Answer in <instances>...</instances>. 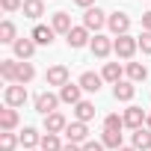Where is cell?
Here are the masks:
<instances>
[{
    "label": "cell",
    "mask_w": 151,
    "mask_h": 151,
    "mask_svg": "<svg viewBox=\"0 0 151 151\" xmlns=\"http://www.w3.org/2000/svg\"><path fill=\"white\" fill-rule=\"evenodd\" d=\"M139 50V42L133 36H116L113 39V53L119 59H133V53Z\"/></svg>",
    "instance_id": "1"
},
{
    "label": "cell",
    "mask_w": 151,
    "mask_h": 151,
    "mask_svg": "<svg viewBox=\"0 0 151 151\" xmlns=\"http://www.w3.org/2000/svg\"><path fill=\"white\" fill-rule=\"evenodd\" d=\"M107 21H110V15H107L104 9H98V6H92V9L83 12V27H86L89 33H95V36H98L101 27H107Z\"/></svg>",
    "instance_id": "2"
},
{
    "label": "cell",
    "mask_w": 151,
    "mask_h": 151,
    "mask_svg": "<svg viewBox=\"0 0 151 151\" xmlns=\"http://www.w3.org/2000/svg\"><path fill=\"white\" fill-rule=\"evenodd\" d=\"M3 101H6V107H12V110L24 107V104H27V86H21V83H9V86L3 89Z\"/></svg>",
    "instance_id": "3"
},
{
    "label": "cell",
    "mask_w": 151,
    "mask_h": 151,
    "mask_svg": "<svg viewBox=\"0 0 151 151\" xmlns=\"http://www.w3.org/2000/svg\"><path fill=\"white\" fill-rule=\"evenodd\" d=\"M59 104H62V101H59V95H53V92H39V95H36V113H42V116L56 113Z\"/></svg>",
    "instance_id": "4"
},
{
    "label": "cell",
    "mask_w": 151,
    "mask_h": 151,
    "mask_svg": "<svg viewBox=\"0 0 151 151\" xmlns=\"http://www.w3.org/2000/svg\"><path fill=\"white\" fill-rule=\"evenodd\" d=\"M65 139L74 142V145H83V142L89 139V124H86V122H68V127H65Z\"/></svg>",
    "instance_id": "5"
},
{
    "label": "cell",
    "mask_w": 151,
    "mask_h": 151,
    "mask_svg": "<svg viewBox=\"0 0 151 151\" xmlns=\"http://www.w3.org/2000/svg\"><path fill=\"white\" fill-rule=\"evenodd\" d=\"M45 83L47 86H65V83H71V77H68V68L65 65H50L47 71H45Z\"/></svg>",
    "instance_id": "6"
},
{
    "label": "cell",
    "mask_w": 151,
    "mask_h": 151,
    "mask_svg": "<svg viewBox=\"0 0 151 151\" xmlns=\"http://www.w3.org/2000/svg\"><path fill=\"white\" fill-rule=\"evenodd\" d=\"M122 119H124V127H130V130H139V127L145 124V119H148V116H145V110H142V107L130 104V107L124 110V116H122Z\"/></svg>",
    "instance_id": "7"
},
{
    "label": "cell",
    "mask_w": 151,
    "mask_h": 151,
    "mask_svg": "<svg viewBox=\"0 0 151 151\" xmlns=\"http://www.w3.org/2000/svg\"><path fill=\"white\" fill-rule=\"evenodd\" d=\"M89 50H92V56H98V59H107L110 53H113V39H107V36H95L92 42H89Z\"/></svg>",
    "instance_id": "8"
},
{
    "label": "cell",
    "mask_w": 151,
    "mask_h": 151,
    "mask_svg": "<svg viewBox=\"0 0 151 151\" xmlns=\"http://www.w3.org/2000/svg\"><path fill=\"white\" fill-rule=\"evenodd\" d=\"M65 42H68V47H74V50H80V47H86L89 42H92V36H89V30L80 24V27H74L68 36H65Z\"/></svg>",
    "instance_id": "9"
},
{
    "label": "cell",
    "mask_w": 151,
    "mask_h": 151,
    "mask_svg": "<svg viewBox=\"0 0 151 151\" xmlns=\"http://www.w3.org/2000/svg\"><path fill=\"white\" fill-rule=\"evenodd\" d=\"M80 95H83L80 83H65V86L59 89V101H62V104H71V107H77V104L83 101Z\"/></svg>",
    "instance_id": "10"
},
{
    "label": "cell",
    "mask_w": 151,
    "mask_h": 151,
    "mask_svg": "<svg viewBox=\"0 0 151 151\" xmlns=\"http://www.w3.org/2000/svg\"><path fill=\"white\" fill-rule=\"evenodd\" d=\"M107 27L113 30V36H127V30H130V18H127L124 12H113L110 21H107Z\"/></svg>",
    "instance_id": "11"
},
{
    "label": "cell",
    "mask_w": 151,
    "mask_h": 151,
    "mask_svg": "<svg viewBox=\"0 0 151 151\" xmlns=\"http://www.w3.org/2000/svg\"><path fill=\"white\" fill-rule=\"evenodd\" d=\"M36 47H39V45H36L30 36H27V39H18V42L12 45V50H15V59H24V62H30V56L36 53Z\"/></svg>",
    "instance_id": "12"
},
{
    "label": "cell",
    "mask_w": 151,
    "mask_h": 151,
    "mask_svg": "<svg viewBox=\"0 0 151 151\" xmlns=\"http://www.w3.org/2000/svg\"><path fill=\"white\" fill-rule=\"evenodd\" d=\"M133 95H136V83H130V80H122V83L113 86V98L122 101V104H130Z\"/></svg>",
    "instance_id": "13"
},
{
    "label": "cell",
    "mask_w": 151,
    "mask_h": 151,
    "mask_svg": "<svg viewBox=\"0 0 151 151\" xmlns=\"http://www.w3.org/2000/svg\"><path fill=\"white\" fill-rule=\"evenodd\" d=\"M65 127H68V119L59 110L50 113V116H45V133H65Z\"/></svg>",
    "instance_id": "14"
},
{
    "label": "cell",
    "mask_w": 151,
    "mask_h": 151,
    "mask_svg": "<svg viewBox=\"0 0 151 151\" xmlns=\"http://www.w3.org/2000/svg\"><path fill=\"white\" fill-rule=\"evenodd\" d=\"M18 124H21V116H18V110H12V107L0 110V130H3V133H12Z\"/></svg>",
    "instance_id": "15"
},
{
    "label": "cell",
    "mask_w": 151,
    "mask_h": 151,
    "mask_svg": "<svg viewBox=\"0 0 151 151\" xmlns=\"http://www.w3.org/2000/svg\"><path fill=\"white\" fill-rule=\"evenodd\" d=\"M50 27H53V33H59V36H68V33L74 30V24H71V15H68V12H53Z\"/></svg>",
    "instance_id": "16"
},
{
    "label": "cell",
    "mask_w": 151,
    "mask_h": 151,
    "mask_svg": "<svg viewBox=\"0 0 151 151\" xmlns=\"http://www.w3.org/2000/svg\"><path fill=\"white\" fill-rule=\"evenodd\" d=\"M53 27H45V24H36L33 27V33H30V39L36 42V45H45V47H50L53 45Z\"/></svg>",
    "instance_id": "17"
},
{
    "label": "cell",
    "mask_w": 151,
    "mask_h": 151,
    "mask_svg": "<svg viewBox=\"0 0 151 151\" xmlns=\"http://www.w3.org/2000/svg\"><path fill=\"white\" fill-rule=\"evenodd\" d=\"M77 83H80V89H83V92H98V89H101V83H104V77H101V74H95V71H83Z\"/></svg>",
    "instance_id": "18"
},
{
    "label": "cell",
    "mask_w": 151,
    "mask_h": 151,
    "mask_svg": "<svg viewBox=\"0 0 151 151\" xmlns=\"http://www.w3.org/2000/svg\"><path fill=\"white\" fill-rule=\"evenodd\" d=\"M130 145H133L136 151H151V130H148V127H139V130H133V136H130Z\"/></svg>",
    "instance_id": "19"
},
{
    "label": "cell",
    "mask_w": 151,
    "mask_h": 151,
    "mask_svg": "<svg viewBox=\"0 0 151 151\" xmlns=\"http://www.w3.org/2000/svg\"><path fill=\"white\" fill-rule=\"evenodd\" d=\"M122 74H124V68L119 65V62H104V71H101V77L107 80V83H122Z\"/></svg>",
    "instance_id": "20"
},
{
    "label": "cell",
    "mask_w": 151,
    "mask_h": 151,
    "mask_svg": "<svg viewBox=\"0 0 151 151\" xmlns=\"http://www.w3.org/2000/svg\"><path fill=\"white\" fill-rule=\"evenodd\" d=\"M124 74H127L130 83H142V80L148 77V68H145L142 62H127V65H124Z\"/></svg>",
    "instance_id": "21"
},
{
    "label": "cell",
    "mask_w": 151,
    "mask_h": 151,
    "mask_svg": "<svg viewBox=\"0 0 151 151\" xmlns=\"http://www.w3.org/2000/svg\"><path fill=\"white\" fill-rule=\"evenodd\" d=\"M92 119H95V104L92 101H80L77 107H74V122H86L89 124Z\"/></svg>",
    "instance_id": "22"
},
{
    "label": "cell",
    "mask_w": 151,
    "mask_h": 151,
    "mask_svg": "<svg viewBox=\"0 0 151 151\" xmlns=\"http://www.w3.org/2000/svg\"><path fill=\"white\" fill-rule=\"evenodd\" d=\"M0 77L6 83H15L18 80V59H0Z\"/></svg>",
    "instance_id": "23"
},
{
    "label": "cell",
    "mask_w": 151,
    "mask_h": 151,
    "mask_svg": "<svg viewBox=\"0 0 151 151\" xmlns=\"http://www.w3.org/2000/svg\"><path fill=\"white\" fill-rule=\"evenodd\" d=\"M42 136H45V133H39L36 127H24V133H21V145H24L27 151H33V148L42 145Z\"/></svg>",
    "instance_id": "24"
},
{
    "label": "cell",
    "mask_w": 151,
    "mask_h": 151,
    "mask_svg": "<svg viewBox=\"0 0 151 151\" xmlns=\"http://www.w3.org/2000/svg\"><path fill=\"white\" fill-rule=\"evenodd\" d=\"M30 21H39L45 15V0H24V9H21Z\"/></svg>",
    "instance_id": "25"
},
{
    "label": "cell",
    "mask_w": 151,
    "mask_h": 151,
    "mask_svg": "<svg viewBox=\"0 0 151 151\" xmlns=\"http://www.w3.org/2000/svg\"><path fill=\"white\" fill-rule=\"evenodd\" d=\"M0 42L3 45H15L18 42V30L12 21H0Z\"/></svg>",
    "instance_id": "26"
},
{
    "label": "cell",
    "mask_w": 151,
    "mask_h": 151,
    "mask_svg": "<svg viewBox=\"0 0 151 151\" xmlns=\"http://www.w3.org/2000/svg\"><path fill=\"white\" fill-rule=\"evenodd\" d=\"M33 77H36V68H33V62H18V80H15V83L27 86Z\"/></svg>",
    "instance_id": "27"
},
{
    "label": "cell",
    "mask_w": 151,
    "mask_h": 151,
    "mask_svg": "<svg viewBox=\"0 0 151 151\" xmlns=\"http://www.w3.org/2000/svg\"><path fill=\"white\" fill-rule=\"evenodd\" d=\"M101 142H104V148H113V151H119V148H122V130H104Z\"/></svg>",
    "instance_id": "28"
},
{
    "label": "cell",
    "mask_w": 151,
    "mask_h": 151,
    "mask_svg": "<svg viewBox=\"0 0 151 151\" xmlns=\"http://www.w3.org/2000/svg\"><path fill=\"white\" fill-rule=\"evenodd\" d=\"M39 148H42V151H62V139H59V133H45Z\"/></svg>",
    "instance_id": "29"
},
{
    "label": "cell",
    "mask_w": 151,
    "mask_h": 151,
    "mask_svg": "<svg viewBox=\"0 0 151 151\" xmlns=\"http://www.w3.org/2000/svg\"><path fill=\"white\" fill-rule=\"evenodd\" d=\"M18 142H21V136H15V133H3V130H0V151H15Z\"/></svg>",
    "instance_id": "30"
},
{
    "label": "cell",
    "mask_w": 151,
    "mask_h": 151,
    "mask_svg": "<svg viewBox=\"0 0 151 151\" xmlns=\"http://www.w3.org/2000/svg\"><path fill=\"white\" fill-rule=\"evenodd\" d=\"M124 127V119L119 116V113H110L107 119H104V130H122Z\"/></svg>",
    "instance_id": "31"
},
{
    "label": "cell",
    "mask_w": 151,
    "mask_h": 151,
    "mask_svg": "<svg viewBox=\"0 0 151 151\" xmlns=\"http://www.w3.org/2000/svg\"><path fill=\"white\" fill-rule=\"evenodd\" d=\"M0 9L3 12H18V9H24V0H0Z\"/></svg>",
    "instance_id": "32"
},
{
    "label": "cell",
    "mask_w": 151,
    "mask_h": 151,
    "mask_svg": "<svg viewBox=\"0 0 151 151\" xmlns=\"http://www.w3.org/2000/svg\"><path fill=\"white\" fill-rule=\"evenodd\" d=\"M136 42H139V50H142V53H151V33L142 30V36H139Z\"/></svg>",
    "instance_id": "33"
},
{
    "label": "cell",
    "mask_w": 151,
    "mask_h": 151,
    "mask_svg": "<svg viewBox=\"0 0 151 151\" xmlns=\"http://www.w3.org/2000/svg\"><path fill=\"white\" fill-rule=\"evenodd\" d=\"M83 151H104V142H95V139H86V142H83Z\"/></svg>",
    "instance_id": "34"
},
{
    "label": "cell",
    "mask_w": 151,
    "mask_h": 151,
    "mask_svg": "<svg viewBox=\"0 0 151 151\" xmlns=\"http://www.w3.org/2000/svg\"><path fill=\"white\" fill-rule=\"evenodd\" d=\"M142 30H145V33H151V12H145V15H142Z\"/></svg>",
    "instance_id": "35"
},
{
    "label": "cell",
    "mask_w": 151,
    "mask_h": 151,
    "mask_svg": "<svg viewBox=\"0 0 151 151\" xmlns=\"http://www.w3.org/2000/svg\"><path fill=\"white\" fill-rule=\"evenodd\" d=\"M74 6H80V9H92V6H95V0H74Z\"/></svg>",
    "instance_id": "36"
},
{
    "label": "cell",
    "mask_w": 151,
    "mask_h": 151,
    "mask_svg": "<svg viewBox=\"0 0 151 151\" xmlns=\"http://www.w3.org/2000/svg\"><path fill=\"white\" fill-rule=\"evenodd\" d=\"M62 151H83V145H74V142H68V145H62Z\"/></svg>",
    "instance_id": "37"
},
{
    "label": "cell",
    "mask_w": 151,
    "mask_h": 151,
    "mask_svg": "<svg viewBox=\"0 0 151 151\" xmlns=\"http://www.w3.org/2000/svg\"><path fill=\"white\" fill-rule=\"evenodd\" d=\"M119 151H136V148H133V145H122Z\"/></svg>",
    "instance_id": "38"
},
{
    "label": "cell",
    "mask_w": 151,
    "mask_h": 151,
    "mask_svg": "<svg viewBox=\"0 0 151 151\" xmlns=\"http://www.w3.org/2000/svg\"><path fill=\"white\" fill-rule=\"evenodd\" d=\"M145 124H148V130H151V113H148V119H145Z\"/></svg>",
    "instance_id": "39"
},
{
    "label": "cell",
    "mask_w": 151,
    "mask_h": 151,
    "mask_svg": "<svg viewBox=\"0 0 151 151\" xmlns=\"http://www.w3.org/2000/svg\"><path fill=\"white\" fill-rule=\"evenodd\" d=\"M33 151H42V148H33Z\"/></svg>",
    "instance_id": "40"
}]
</instances>
